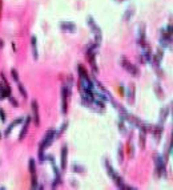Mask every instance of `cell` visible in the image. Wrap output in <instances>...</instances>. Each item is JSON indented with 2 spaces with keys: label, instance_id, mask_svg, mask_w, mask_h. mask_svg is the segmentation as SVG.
I'll list each match as a JSON object with an SVG mask.
<instances>
[{
  "label": "cell",
  "instance_id": "1",
  "mask_svg": "<svg viewBox=\"0 0 173 190\" xmlns=\"http://www.w3.org/2000/svg\"><path fill=\"white\" fill-rule=\"evenodd\" d=\"M56 138H57V134H56V130H55V129H49V130L44 134V137H43L41 142L39 144V152H38L39 159H40L41 162L45 159V154H44V153H45V149L48 148V146L51 145Z\"/></svg>",
  "mask_w": 173,
  "mask_h": 190
},
{
  "label": "cell",
  "instance_id": "2",
  "mask_svg": "<svg viewBox=\"0 0 173 190\" xmlns=\"http://www.w3.org/2000/svg\"><path fill=\"white\" fill-rule=\"evenodd\" d=\"M105 166H106V172L109 173V176H111V178L113 179V182H115L116 185H117V188L119 189H121L122 186H124V181H122V178L120 177V176L116 173L115 170H113V168H112V165L109 164V161L108 159H105Z\"/></svg>",
  "mask_w": 173,
  "mask_h": 190
},
{
  "label": "cell",
  "instance_id": "3",
  "mask_svg": "<svg viewBox=\"0 0 173 190\" xmlns=\"http://www.w3.org/2000/svg\"><path fill=\"white\" fill-rule=\"evenodd\" d=\"M69 93H71V89H69L67 85H63L61 86V113H63V114H67Z\"/></svg>",
  "mask_w": 173,
  "mask_h": 190
},
{
  "label": "cell",
  "instance_id": "4",
  "mask_svg": "<svg viewBox=\"0 0 173 190\" xmlns=\"http://www.w3.org/2000/svg\"><path fill=\"white\" fill-rule=\"evenodd\" d=\"M67 164H68V146L63 145L60 150V170L64 172L67 169Z\"/></svg>",
  "mask_w": 173,
  "mask_h": 190
},
{
  "label": "cell",
  "instance_id": "5",
  "mask_svg": "<svg viewBox=\"0 0 173 190\" xmlns=\"http://www.w3.org/2000/svg\"><path fill=\"white\" fill-rule=\"evenodd\" d=\"M88 24H89V27L92 28V32L96 35V43H97V45H99L100 41H101V32H100V28L97 27V24H96L95 20H93L91 16L88 18Z\"/></svg>",
  "mask_w": 173,
  "mask_h": 190
},
{
  "label": "cell",
  "instance_id": "6",
  "mask_svg": "<svg viewBox=\"0 0 173 190\" xmlns=\"http://www.w3.org/2000/svg\"><path fill=\"white\" fill-rule=\"evenodd\" d=\"M155 164H156V173L160 176L161 173H165V161L161 156L156 154L155 156Z\"/></svg>",
  "mask_w": 173,
  "mask_h": 190
},
{
  "label": "cell",
  "instance_id": "7",
  "mask_svg": "<svg viewBox=\"0 0 173 190\" xmlns=\"http://www.w3.org/2000/svg\"><path fill=\"white\" fill-rule=\"evenodd\" d=\"M24 121V117H19V118H16V120H13V121L9 124L8 126H7V129L4 130V136L5 137H8L9 134H11V132H12V129L15 128L16 125H19V124H21V122Z\"/></svg>",
  "mask_w": 173,
  "mask_h": 190
},
{
  "label": "cell",
  "instance_id": "8",
  "mask_svg": "<svg viewBox=\"0 0 173 190\" xmlns=\"http://www.w3.org/2000/svg\"><path fill=\"white\" fill-rule=\"evenodd\" d=\"M29 122H31V116H27L24 118V124H23V128H21V132H20L19 134V140L21 141V140H24L27 132H28V128H29Z\"/></svg>",
  "mask_w": 173,
  "mask_h": 190
},
{
  "label": "cell",
  "instance_id": "9",
  "mask_svg": "<svg viewBox=\"0 0 173 190\" xmlns=\"http://www.w3.org/2000/svg\"><path fill=\"white\" fill-rule=\"evenodd\" d=\"M32 113H33V118H35V125L38 126L40 124V114H39V105L36 100L32 101Z\"/></svg>",
  "mask_w": 173,
  "mask_h": 190
},
{
  "label": "cell",
  "instance_id": "10",
  "mask_svg": "<svg viewBox=\"0 0 173 190\" xmlns=\"http://www.w3.org/2000/svg\"><path fill=\"white\" fill-rule=\"evenodd\" d=\"M122 66H124V68H125L129 73H131V75H133V76H137V75H139V69L136 68L135 65H132L131 63L128 61V60H122Z\"/></svg>",
  "mask_w": 173,
  "mask_h": 190
},
{
  "label": "cell",
  "instance_id": "11",
  "mask_svg": "<svg viewBox=\"0 0 173 190\" xmlns=\"http://www.w3.org/2000/svg\"><path fill=\"white\" fill-rule=\"evenodd\" d=\"M60 28L64 32H75L76 31V25L72 21H63L60 23Z\"/></svg>",
  "mask_w": 173,
  "mask_h": 190
},
{
  "label": "cell",
  "instance_id": "12",
  "mask_svg": "<svg viewBox=\"0 0 173 190\" xmlns=\"http://www.w3.org/2000/svg\"><path fill=\"white\" fill-rule=\"evenodd\" d=\"M31 45H32L33 59L38 60V47H36V37H35V36H32V37H31Z\"/></svg>",
  "mask_w": 173,
  "mask_h": 190
},
{
  "label": "cell",
  "instance_id": "13",
  "mask_svg": "<svg viewBox=\"0 0 173 190\" xmlns=\"http://www.w3.org/2000/svg\"><path fill=\"white\" fill-rule=\"evenodd\" d=\"M0 95H2V97H9V96H11V89H9V86L4 88V86H2V84H0Z\"/></svg>",
  "mask_w": 173,
  "mask_h": 190
},
{
  "label": "cell",
  "instance_id": "14",
  "mask_svg": "<svg viewBox=\"0 0 173 190\" xmlns=\"http://www.w3.org/2000/svg\"><path fill=\"white\" fill-rule=\"evenodd\" d=\"M73 172H76V173H84L85 172V168L83 165H79V164H73Z\"/></svg>",
  "mask_w": 173,
  "mask_h": 190
},
{
  "label": "cell",
  "instance_id": "15",
  "mask_svg": "<svg viewBox=\"0 0 173 190\" xmlns=\"http://www.w3.org/2000/svg\"><path fill=\"white\" fill-rule=\"evenodd\" d=\"M18 88H19V91H20V93H21V96H23V97H24V98H27V96H28V95H27V91H25L24 85H23L20 81L18 82Z\"/></svg>",
  "mask_w": 173,
  "mask_h": 190
},
{
  "label": "cell",
  "instance_id": "16",
  "mask_svg": "<svg viewBox=\"0 0 173 190\" xmlns=\"http://www.w3.org/2000/svg\"><path fill=\"white\" fill-rule=\"evenodd\" d=\"M128 101L133 102V85H129L128 88Z\"/></svg>",
  "mask_w": 173,
  "mask_h": 190
},
{
  "label": "cell",
  "instance_id": "17",
  "mask_svg": "<svg viewBox=\"0 0 173 190\" xmlns=\"http://www.w3.org/2000/svg\"><path fill=\"white\" fill-rule=\"evenodd\" d=\"M67 125H68V122H64V124H63L61 125V128H60V130L59 132H56V134H57V137H59V134H60V133H63V132H64L65 130V129H67Z\"/></svg>",
  "mask_w": 173,
  "mask_h": 190
},
{
  "label": "cell",
  "instance_id": "18",
  "mask_svg": "<svg viewBox=\"0 0 173 190\" xmlns=\"http://www.w3.org/2000/svg\"><path fill=\"white\" fill-rule=\"evenodd\" d=\"M11 73H12V77H13V80H15L16 82H19V76H18V72H16V69H12Z\"/></svg>",
  "mask_w": 173,
  "mask_h": 190
},
{
  "label": "cell",
  "instance_id": "19",
  "mask_svg": "<svg viewBox=\"0 0 173 190\" xmlns=\"http://www.w3.org/2000/svg\"><path fill=\"white\" fill-rule=\"evenodd\" d=\"M132 13H133V8L131 7V8H128V13H126V15H124V20H128L129 18H131Z\"/></svg>",
  "mask_w": 173,
  "mask_h": 190
},
{
  "label": "cell",
  "instance_id": "20",
  "mask_svg": "<svg viewBox=\"0 0 173 190\" xmlns=\"http://www.w3.org/2000/svg\"><path fill=\"white\" fill-rule=\"evenodd\" d=\"M0 120H2V122H5V112L2 108H0Z\"/></svg>",
  "mask_w": 173,
  "mask_h": 190
},
{
  "label": "cell",
  "instance_id": "21",
  "mask_svg": "<svg viewBox=\"0 0 173 190\" xmlns=\"http://www.w3.org/2000/svg\"><path fill=\"white\" fill-rule=\"evenodd\" d=\"M144 133H141V134H140V146H141V148H144Z\"/></svg>",
  "mask_w": 173,
  "mask_h": 190
},
{
  "label": "cell",
  "instance_id": "22",
  "mask_svg": "<svg viewBox=\"0 0 173 190\" xmlns=\"http://www.w3.org/2000/svg\"><path fill=\"white\" fill-rule=\"evenodd\" d=\"M9 101L12 102V105L15 106V108H18V106H19V104H18V102H16V100L13 98V97H11V96H9Z\"/></svg>",
  "mask_w": 173,
  "mask_h": 190
},
{
  "label": "cell",
  "instance_id": "23",
  "mask_svg": "<svg viewBox=\"0 0 173 190\" xmlns=\"http://www.w3.org/2000/svg\"><path fill=\"white\" fill-rule=\"evenodd\" d=\"M121 190H136V189H135V188H131V186H128V185L124 184V186L121 188Z\"/></svg>",
  "mask_w": 173,
  "mask_h": 190
},
{
  "label": "cell",
  "instance_id": "24",
  "mask_svg": "<svg viewBox=\"0 0 173 190\" xmlns=\"http://www.w3.org/2000/svg\"><path fill=\"white\" fill-rule=\"evenodd\" d=\"M38 190H44V186H43V185H39V186H38Z\"/></svg>",
  "mask_w": 173,
  "mask_h": 190
},
{
  "label": "cell",
  "instance_id": "25",
  "mask_svg": "<svg viewBox=\"0 0 173 190\" xmlns=\"http://www.w3.org/2000/svg\"><path fill=\"white\" fill-rule=\"evenodd\" d=\"M0 190H7V189L4 188V186H0Z\"/></svg>",
  "mask_w": 173,
  "mask_h": 190
},
{
  "label": "cell",
  "instance_id": "26",
  "mask_svg": "<svg viewBox=\"0 0 173 190\" xmlns=\"http://www.w3.org/2000/svg\"><path fill=\"white\" fill-rule=\"evenodd\" d=\"M0 140H2V133H0Z\"/></svg>",
  "mask_w": 173,
  "mask_h": 190
},
{
  "label": "cell",
  "instance_id": "27",
  "mask_svg": "<svg viewBox=\"0 0 173 190\" xmlns=\"http://www.w3.org/2000/svg\"><path fill=\"white\" fill-rule=\"evenodd\" d=\"M2 98H3V97H2V96H0V100H2Z\"/></svg>",
  "mask_w": 173,
  "mask_h": 190
}]
</instances>
